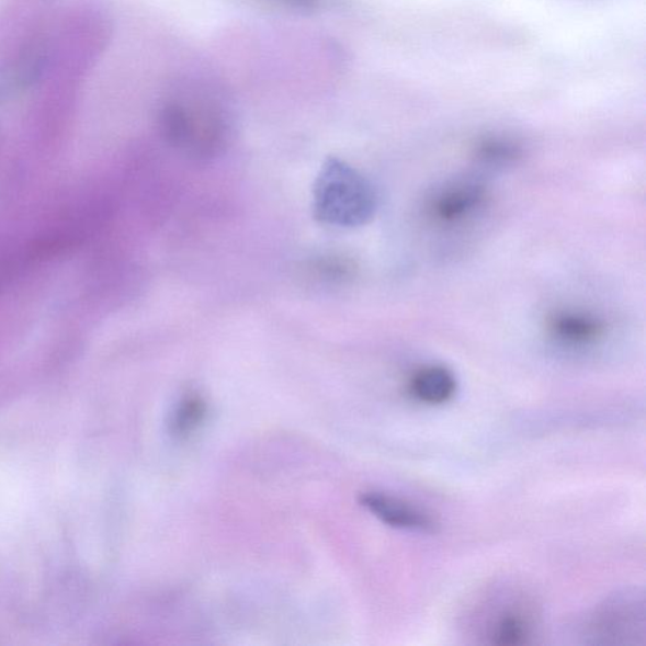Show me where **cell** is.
<instances>
[{
    "mask_svg": "<svg viewBox=\"0 0 646 646\" xmlns=\"http://www.w3.org/2000/svg\"><path fill=\"white\" fill-rule=\"evenodd\" d=\"M376 208V192L362 173L339 159L325 163L314 191L318 220L339 228H358L373 219Z\"/></svg>",
    "mask_w": 646,
    "mask_h": 646,
    "instance_id": "obj_1",
    "label": "cell"
},
{
    "mask_svg": "<svg viewBox=\"0 0 646 646\" xmlns=\"http://www.w3.org/2000/svg\"><path fill=\"white\" fill-rule=\"evenodd\" d=\"M159 129L169 145L196 159L219 156L228 141L223 116L204 105L166 104L159 114Z\"/></svg>",
    "mask_w": 646,
    "mask_h": 646,
    "instance_id": "obj_2",
    "label": "cell"
},
{
    "mask_svg": "<svg viewBox=\"0 0 646 646\" xmlns=\"http://www.w3.org/2000/svg\"><path fill=\"white\" fill-rule=\"evenodd\" d=\"M475 620L485 643L524 646L533 644L539 636L541 615L539 603L530 593L508 589L483 602Z\"/></svg>",
    "mask_w": 646,
    "mask_h": 646,
    "instance_id": "obj_3",
    "label": "cell"
},
{
    "mask_svg": "<svg viewBox=\"0 0 646 646\" xmlns=\"http://www.w3.org/2000/svg\"><path fill=\"white\" fill-rule=\"evenodd\" d=\"M490 199L489 188L478 179H461L444 184L428 203L434 224L453 228L480 214Z\"/></svg>",
    "mask_w": 646,
    "mask_h": 646,
    "instance_id": "obj_4",
    "label": "cell"
},
{
    "mask_svg": "<svg viewBox=\"0 0 646 646\" xmlns=\"http://www.w3.org/2000/svg\"><path fill=\"white\" fill-rule=\"evenodd\" d=\"M359 501L382 523L396 530L424 534H434L440 530L439 519L430 510L407 499L381 491H366L360 494Z\"/></svg>",
    "mask_w": 646,
    "mask_h": 646,
    "instance_id": "obj_5",
    "label": "cell"
},
{
    "mask_svg": "<svg viewBox=\"0 0 646 646\" xmlns=\"http://www.w3.org/2000/svg\"><path fill=\"white\" fill-rule=\"evenodd\" d=\"M545 327L553 340L568 348L596 345L608 332V325L603 318L581 308L555 310L548 316Z\"/></svg>",
    "mask_w": 646,
    "mask_h": 646,
    "instance_id": "obj_6",
    "label": "cell"
},
{
    "mask_svg": "<svg viewBox=\"0 0 646 646\" xmlns=\"http://www.w3.org/2000/svg\"><path fill=\"white\" fill-rule=\"evenodd\" d=\"M645 612L643 603L635 599H616L602 607L592 617V632L594 636L603 639L635 636L644 632Z\"/></svg>",
    "mask_w": 646,
    "mask_h": 646,
    "instance_id": "obj_7",
    "label": "cell"
},
{
    "mask_svg": "<svg viewBox=\"0 0 646 646\" xmlns=\"http://www.w3.org/2000/svg\"><path fill=\"white\" fill-rule=\"evenodd\" d=\"M407 387L410 396L422 405L442 406L456 396L458 383L447 366L430 364L418 367Z\"/></svg>",
    "mask_w": 646,
    "mask_h": 646,
    "instance_id": "obj_8",
    "label": "cell"
},
{
    "mask_svg": "<svg viewBox=\"0 0 646 646\" xmlns=\"http://www.w3.org/2000/svg\"><path fill=\"white\" fill-rule=\"evenodd\" d=\"M522 148L507 138H486L478 143L475 157L481 166L489 169H505L522 158Z\"/></svg>",
    "mask_w": 646,
    "mask_h": 646,
    "instance_id": "obj_9",
    "label": "cell"
},
{
    "mask_svg": "<svg viewBox=\"0 0 646 646\" xmlns=\"http://www.w3.org/2000/svg\"><path fill=\"white\" fill-rule=\"evenodd\" d=\"M207 407L203 398L197 394H189L180 403L172 416L171 430L178 438L186 435L197 430V427L204 422Z\"/></svg>",
    "mask_w": 646,
    "mask_h": 646,
    "instance_id": "obj_10",
    "label": "cell"
},
{
    "mask_svg": "<svg viewBox=\"0 0 646 646\" xmlns=\"http://www.w3.org/2000/svg\"><path fill=\"white\" fill-rule=\"evenodd\" d=\"M291 2H295L301 5H310L316 2V0H291Z\"/></svg>",
    "mask_w": 646,
    "mask_h": 646,
    "instance_id": "obj_11",
    "label": "cell"
}]
</instances>
